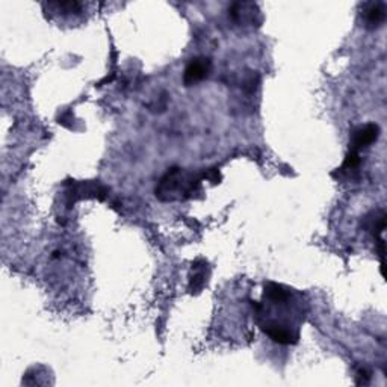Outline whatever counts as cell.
Here are the masks:
<instances>
[{
  "instance_id": "6da1fadb",
  "label": "cell",
  "mask_w": 387,
  "mask_h": 387,
  "mask_svg": "<svg viewBox=\"0 0 387 387\" xmlns=\"http://www.w3.org/2000/svg\"><path fill=\"white\" fill-rule=\"evenodd\" d=\"M303 306L298 294L278 283H267L262 301L254 304L259 327L280 345L300 341V328L306 316Z\"/></svg>"
},
{
  "instance_id": "7a4b0ae2",
  "label": "cell",
  "mask_w": 387,
  "mask_h": 387,
  "mask_svg": "<svg viewBox=\"0 0 387 387\" xmlns=\"http://www.w3.org/2000/svg\"><path fill=\"white\" fill-rule=\"evenodd\" d=\"M201 179L203 177L194 174V172L183 171L182 168H171L156 186V197L162 201L192 199L200 191Z\"/></svg>"
},
{
  "instance_id": "3957f363",
  "label": "cell",
  "mask_w": 387,
  "mask_h": 387,
  "mask_svg": "<svg viewBox=\"0 0 387 387\" xmlns=\"http://www.w3.org/2000/svg\"><path fill=\"white\" fill-rule=\"evenodd\" d=\"M210 70H212V62L209 57H204V56L194 57V60L188 62L185 73H183L185 85L192 87V85L200 84L201 80H204L209 76Z\"/></svg>"
},
{
  "instance_id": "277c9868",
  "label": "cell",
  "mask_w": 387,
  "mask_h": 387,
  "mask_svg": "<svg viewBox=\"0 0 387 387\" xmlns=\"http://www.w3.org/2000/svg\"><path fill=\"white\" fill-rule=\"evenodd\" d=\"M378 136H380V127L377 125H365L360 126L352 132L351 141H350V150L352 152H360L363 148H368L369 145H372Z\"/></svg>"
},
{
  "instance_id": "5b68a950",
  "label": "cell",
  "mask_w": 387,
  "mask_h": 387,
  "mask_svg": "<svg viewBox=\"0 0 387 387\" xmlns=\"http://www.w3.org/2000/svg\"><path fill=\"white\" fill-rule=\"evenodd\" d=\"M363 19L366 23V28L377 29L380 28L386 20V6L381 2L366 3L363 8Z\"/></svg>"
},
{
  "instance_id": "8992f818",
  "label": "cell",
  "mask_w": 387,
  "mask_h": 387,
  "mask_svg": "<svg viewBox=\"0 0 387 387\" xmlns=\"http://www.w3.org/2000/svg\"><path fill=\"white\" fill-rule=\"evenodd\" d=\"M206 262L203 260H197L192 265V274H191V280H189V289L192 292H200L204 285L208 283V274H206Z\"/></svg>"
},
{
  "instance_id": "52a82bcc",
  "label": "cell",
  "mask_w": 387,
  "mask_h": 387,
  "mask_svg": "<svg viewBox=\"0 0 387 387\" xmlns=\"http://www.w3.org/2000/svg\"><path fill=\"white\" fill-rule=\"evenodd\" d=\"M361 165V159H360V154L359 152H352L350 150L347 158H345L342 167L339 168L341 174H350V172H356Z\"/></svg>"
}]
</instances>
